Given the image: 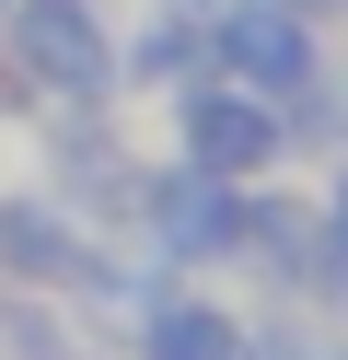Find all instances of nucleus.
<instances>
[{"label": "nucleus", "instance_id": "obj_1", "mask_svg": "<svg viewBox=\"0 0 348 360\" xmlns=\"http://www.w3.org/2000/svg\"><path fill=\"white\" fill-rule=\"evenodd\" d=\"M244 210H255V186H221V174L151 163V186H139V221H128L116 244H139L162 279H232V256H244Z\"/></svg>", "mask_w": 348, "mask_h": 360}, {"label": "nucleus", "instance_id": "obj_2", "mask_svg": "<svg viewBox=\"0 0 348 360\" xmlns=\"http://www.w3.org/2000/svg\"><path fill=\"white\" fill-rule=\"evenodd\" d=\"M162 117H174V163L186 174H221V186H278L290 174V117L267 94H244V82H221V70L174 82Z\"/></svg>", "mask_w": 348, "mask_h": 360}, {"label": "nucleus", "instance_id": "obj_3", "mask_svg": "<svg viewBox=\"0 0 348 360\" xmlns=\"http://www.w3.org/2000/svg\"><path fill=\"white\" fill-rule=\"evenodd\" d=\"M209 70L267 94V105H302L337 70V24H314L290 0H209Z\"/></svg>", "mask_w": 348, "mask_h": 360}, {"label": "nucleus", "instance_id": "obj_4", "mask_svg": "<svg viewBox=\"0 0 348 360\" xmlns=\"http://www.w3.org/2000/svg\"><path fill=\"white\" fill-rule=\"evenodd\" d=\"M12 70L35 82V105H116V12L105 0H12L0 12Z\"/></svg>", "mask_w": 348, "mask_h": 360}, {"label": "nucleus", "instance_id": "obj_5", "mask_svg": "<svg viewBox=\"0 0 348 360\" xmlns=\"http://www.w3.org/2000/svg\"><path fill=\"white\" fill-rule=\"evenodd\" d=\"M139 186H151V163L116 140L105 105H58V117H46V198H58L70 221L128 233V221H139Z\"/></svg>", "mask_w": 348, "mask_h": 360}, {"label": "nucleus", "instance_id": "obj_6", "mask_svg": "<svg viewBox=\"0 0 348 360\" xmlns=\"http://www.w3.org/2000/svg\"><path fill=\"white\" fill-rule=\"evenodd\" d=\"M244 302H221V290L198 279H162L151 302L128 314V360H244Z\"/></svg>", "mask_w": 348, "mask_h": 360}, {"label": "nucleus", "instance_id": "obj_7", "mask_svg": "<svg viewBox=\"0 0 348 360\" xmlns=\"http://www.w3.org/2000/svg\"><path fill=\"white\" fill-rule=\"evenodd\" d=\"M209 70V0H139L116 24V94H174Z\"/></svg>", "mask_w": 348, "mask_h": 360}, {"label": "nucleus", "instance_id": "obj_8", "mask_svg": "<svg viewBox=\"0 0 348 360\" xmlns=\"http://www.w3.org/2000/svg\"><path fill=\"white\" fill-rule=\"evenodd\" d=\"M325 349H337V337L302 326V314H255L244 326V360H325Z\"/></svg>", "mask_w": 348, "mask_h": 360}, {"label": "nucleus", "instance_id": "obj_9", "mask_svg": "<svg viewBox=\"0 0 348 360\" xmlns=\"http://www.w3.org/2000/svg\"><path fill=\"white\" fill-rule=\"evenodd\" d=\"M290 12H314V24H348V0H290Z\"/></svg>", "mask_w": 348, "mask_h": 360}, {"label": "nucleus", "instance_id": "obj_10", "mask_svg": "<svg viewBox=\"0 0 348 360\" xmlns=\"http://www.w3.org/2000/svg\"><path fill=\"white\" fill-rule=\"evenodd\" d=\"M325 360H348V349H325Z\"/></svg>", "mask_w": 348, "mask_h": 360}, {"label": "nucleus", "instance_id": "obj_11", "mask_svg": "<svg viewBox=\"0 0 348 360\" xmlns=\"http://www.w3.org/2000/svg\"><path fill=\"white\" fill-rule=\"evenodd\" d=\"M0 12H12V0H0Z\"/></svg>", "mask_w": 348, "mask_h": 360}]
</instances>
